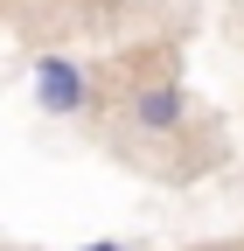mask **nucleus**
<instances>
[{"mask_svg": "<svg viewBox=\"0 0 244 251\" xmlns=\"http://www.w3.org/2000/svg\"><path fill=\"white\" fill-rule=\"evenodd\" d=\"M77 251H119V244H112V237H98V244H77Z\"/></svg>", "mask_w": 244, "mask_h": 251, "instance_id": "obj_3", "label": "nucleus"}, {"mask_svg": "<svg viewBox=\"0 0 244 251\" xmlns=\"http://www.w3.org/2000/svg\"><path fill=\"white\" fill-rule=\"evenodd\" d=\"M35 105H42L49 119H77V112L91 105V70L70 63V56H42V63H35Z\"/></svg>", "mask_w": 244, "mask_h": 251, "instance_id": "obj_1", "label": "nucleus"}, {"mask_svg": "<svg viewBox=\"0 0 244 251\" xmlns=\"http://www.w3.org/2000/svg\"><path fill=\"white\" fill-rule=\"evenodd\" d=\"M181 112H189V98H181L174 84H146L140 98H133V126H146V133H174Z\"/></svg>", "mask_w": 244, "mask_h": 251, "instance_id": "obj_2", "label": "nucleus"}]
</instances>
